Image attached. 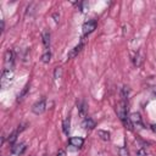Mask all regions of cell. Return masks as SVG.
Listing matches in <instances>:
<instances>
[{
    "label": "cell",
    "mask_w": 156,
    "mask_h": 156,
    "mask_svg": "<svg viewBox=\"0 0 156 156\" xmlns=\"http://www.w3.org/2000/svg\"><path fill=\"white\" fill-rule=\"evenodd\" d=\"M116 111H117V115L119 117V119L122 121V123L126 126V128H128L129 130H132V122L129 119V117H127V104H126V100H122L117 104V107H116Z\"/></svg>",
    "instance_id": "cell-1"
},
{
    "label": "cell",
    "mask_w": 156,
    "mask_h": 156,
    "mask_svg": "<svg viewBox=\"0 0 156 156\" xmlns=\"http://www.w3.org/2000/svg\"><path fill=\"white\" fill-rule=\"evenodd\" d=\"M13 62H15V54L12 50H6L5 51V56H4V63H5V69H11L13 67Z\"/></svg>",
    "instance_id": "cell-2"
},
{
    "label": "cell",
    "mask_w": 156,
    "mask_h": 156,
    "mask_svg": "<svg viewBox=\"0 0 156 156\" xmlns=\"http://www.w3.org/2000/svg\"><path fill=\"white\" fill-rule=\"evenodd\" d=\"M46 108V102H45V98L40 99L39 101H37L35 104H33L32 106V112L34 115H41Z\"/></svg>",
    "instance_id": "cell-3"
},
{
    "label": "cell",
    "mask_w": 156,
    "mask_h": 156,
    "mask_svg": "<svg viewBox=\"0 0 156 156\" xmlns=\"http://www.w3.org/2000/svg\"><path fill=\"white\" fill-rule=\"evenodd\" d=\"M96 26H98V23H96L95 20H89L88 22H85V23L83 24V27H82V29H83V35H89L90 33H93V32L96 29Z\"/></svg>",
    "instance_id": "cell-4"
},
{
    "label": "cell",
    "mask_w": 156,
    "mask_h": 156,
    "mask_svg": "<svg viewBox=\"0 0 156 156\" xmlns=\"http://www.w3.org/2000/svg\"><path fill=\"white\" fill-rule=\"evenodd\" d=\"M129 119H130V122H132V124H133L134 127L140 128V129H143V128H144L143 118H141V115H140L139 112H133V113H130Z\"/></svg>",
    "instance_id": "cell-5"
},
{
    "label": "cell",
    "mask_w": 156,
    "mask_h": 156,
    "mask_svg": "<svg viewBox=\"0 0 156 156\" xmlns=\"http://www.w3.org/2000/svg\"><path fill=\"white\" fill-rule=\"evenodd\" d=\"M26 149H27V146L23 143H21V144H13L12 147H11V152L13 155H16V156H21L22 154H24Z\"/></svg>",
    "instance_id": "cell-6"
},
{
    "label": "cell",
    "mask_w": 156,
    "mask_h": 156,
    "mask_svg": "<svg viewBox=\"0 0 156 156\" xmlns=\"http://www.w3.org/2000/svg\"><path fill=\"white\" fill-rule=\"evenodd\" d=\"M68 144H69L71 146H73V147L79 149V147L83 146V144H84V139L80 138V136H72V138L68 139Z\"/></svg>",
    "instance_id": "cell-7"
},
{
    "label": "cell",
    "mask_w": 156,
    "mask_h": 156,
    "mask_svg": "<svg viewBox=\"0 0 156 156\" xmlns=\"http://www.w3.org/2000/svg\"><path fill=\"white\" fill-rule=\"evenodd\" d=\"M82 126H83V128L84 129H94L95 127H96V123H95V121L93 119V118H90V117H85L84 119H83V123H82Z\"/></svg>",
    "instance_id": "cell-8"
},
{
    "label": "cell",
    "mask_w": 156,
    "mask_h": 156,
    "mask_svg": "<svg viewBox=\"0 0 156 156\" xmlns=\"http://www.w3.org/2000/svg\"><path fill=\"white\" fill-rule=\"evenodd\" d=\"M83 46H84V44H83V43H79L78 45H76V46H74V48H73V49H72V50H71V51L67 54L68 60L73 58V57H74V56H76V55H77V54H78V52H79V51L83 49Z\"/></svg>",
    "instance_id": "cell-9"
},
{
    "label": "cell",
    "mask_w": 156,
    "mask_h": 156,
    "mask_svg": "<svg viewBox=\"0 0 156 156\" xmlns=\"http://www.w3.org/2000/svg\"><path fill=\"white\" fill-rule=\"evenodd\" d=\"M41 40H43L44 46L48 49L50 46V32L48 29H44L43 30V33H41Z\"/></svg>",
    "instance_id": "cell-10"
},
{
    "label": "cell",
    "mask_w": 156,
    "mask_h": 156,
    "mask_svg": "<svg viewBox=\"0 0 156 156\" xmlns=\"http://www.w3.org/2000/svg\"><path fill=\"white\" fill-rule=\"evenodd\" d=\"M87 110H88L87 102H85V101H80V102L78 104V112H79V116H80V117H85Z\"/></svg>",
    "instance_id": "cell-11"
},
{
    "label": "cell",
    "mask_w": 156,
    "mask_h": 156,
    "mask_svg": "<svg viewBox=\"0 0 156 156\" xmlns=\"http://www.w3.org/2000/svg\"><path fill=\"white\" fill-rule=\"evenodd\" d=\"M98 135H99L100 139L104 140V141H110V139H111V134H110V132H107V130L99 129V130H98Z\"/></svg>",
    "instance_id": "cell-12"
},
{
    "label": "cell",
    "mask_w": 156,
    "mask_h": 156,
    "mask_svg": "<svg viewBox=\"0 0 156 156\" xmlns=\"http://www.w3.org/2000/svg\"><path fill=\"white\" fill-rule=\"evenodd\" d=\"M69 127H71V118L67 117V118H65L63 122H62V130H63L65 134H68V132H69Z\"/></svg>",
    "instance_id": "cell-13"
},
{
    "label": "cell",
    "mask_w": 156,
    "mask_h": 156,
    "mask_svg": "<svg viewBox=\"0 0 156 156\" xmlns=\"http://www.w3.org/2000/svg\"><path fill=\"white\" fill-rule=\"evenodd\" d=\"M50 60H51V52H50L49 50H46V51L41 55L40 61H41L43 63H49V62H50Z\"/></svg>",
    "instance_id": "cell-14"
},
{
    "label": "cell",
    "mask_w": 156,
    "mask_h": 156,
    "mask_svg": "<svg viewBox=\"0 0 156 156\" xmlns=\"http://www.w3.org/2000/svg\"><path fill=\"white\" fill-rule=\"evenodd\" d=\"M12 78V71L11 69H4L2 71V84L5 83V80H10Z\"/></svg>",
    "instance_id": "cell-15"
},
{
    "label": "cell",
    "mask_w": 156,
    "mask_h": 156,
    "mask_svg": "<svg viewBox=\"0 0 156 156\" xmlns=\"http://www.w3.org/2000/svg\"><path fill=\"white\" fill-rule=\"evenodd\" d=\"M28 90H29V84H26L24 87H23V89H22V91L18 94V98H17V101H21L26 95H27V93H28Z\"/></svg>",
    "instance_id": "cell-16"
},
{
    "label": "cell",
    "mask_w": 156,
    "mask_h": 156,
    "mask_svg": "<svg viewBox=\"0 0 156 156\" xmlns=\"http://www.w3.org/2000/svg\"><path fill=\"white\" fill-rule=\"evenodd\" d=\"M118 156H129V150L126 146L118 147Z\"/></svg>",
    "instance_id": "cell-17"
},
{
    "label": "cell",
    "mask_w": 156,
    "mask_h": 156,
    "mask_svg": "<svg viewBox=\"0 0 156 156\" xmlns=\"http://www.w3.org/2000/svg\"><path fill=\"white\" fill-rule=\"evenodd\" d=\"M62 77V67H56L54 71V79H60Z\"/></svg>",
    "instance_id": "cell-18"
},
{
    "label": "cell",
    "mask_w": 156,
    "mask_h": 156,
    "mask_svg": "<svg viewBox=\"0 0 156 156\" xmlns=\"http://www.w3.org/2000/svg\"><path fill=\"white\" fill-rule=\"evenodd\" d=\"M17 134H18V132L16 130V132H13L12 134H10V136L7 138V141H9L11 145L15 144V141H16V139H17Z\"/></svg>",
    "instance_id": "cell-19"
},
{
    "label": "cell",
    "mask_w": 156,
    "mask_h": 156,
    "mask_svg": "<svg viewBox=\"0 0 156 156\" xmlns=\"http://www.w3.org/2000/svg\"><path fill=\"white\" fill-rule=\"evenodd\" d=\"M133 63H134L135 67H139V66H140V63H141V57H140V54H139V52H136V55L134 56Z\"/></svg>",
    "instance_id": "cell-20"
},
{
    "label": "cell",
    "mask_w": 156,
    "mask_h": 156,
    "mask_svg": "<svg viewBox=\"0 0 156 156\" xmlns=\"http://www.w3.org/2000/svg\"><path fill=\"white\" fill-rule=\"evenodd\" d=\"M128 94H129V88L128 87H123L122 88V100H126L127 99V96H128Z\"/></svg>",
    "instance_id": "cell-21"
},
{
    "label": "cell",
    "mask_w": 156,
    "mask_h": 156,
    "mask_svg": "<svg viewBox=\"0 0 156 156\" xmlns=\"http://www.w3.org/2000/svg\"><path fill=\"white\" fill-rule=\"evenodd\" d=\"M146 155H147L146 149L140 147V149H138V150H136V156H146Z\"/></svg>",
    "instance_id": "cell-22"
},
{
    "label": "cell",
    "mask_w": 156,
    "mask_h": 156,
    "mask_svg": "<svg viewBox=\"0 0 156 156\" xmlns=\"http://www.w3.org/2000/svg\"><path fill=\"white\" fill-rule=\"evenodd\" d=\"M65 155H66L65 150H58V152H57V155H56V156H65Z\"/></svg>",
    "instance_id": "cell-23"
},
{
    "label": "cell",
    "mask_w": 156,
    "mask_h": 156,
    "mask_svg": "<svg viewBox=\"0 0 156 156\" xmlns=\"http://www.w3.org/2000/svg\"><path fill=\"white\" fill-rule=\"evenodd\" d=\"M52 17H54V18H55V22H56V23H57V22H58V17H60V16H58V15H57V13H54V15H52Z\"/></svg>",
    "instance_id": "cell-24"
},
{
    "label": "cell",
    "mask_w": 156,
    "mask_h": 156,
    "mask_svg": "<svg viewBox=\"0 0 156 156\" xmlns=\"http://www.w3.org/2000/svg\"><path fill=\"white\" fill-rule=\"evenodd\" d=\"M150 129H151L154 133H156V124H151V126H150Z\"/></svg>",
    "instance_id": "cell-25"
},
{
    "label": "cell",
    "mask_w": 156,
    "mask_h": 156,
    "mask_svg": "<svg viewBox=\"0 0 156 156\" xmlns=\"http://www.w3.org/2000/svg\"><path fill=\"white\" fill-rule=\"evenodd\" d=\"M5 30V24H4V21L1 20V32H4Z\"/></svg>",
    "instance_id": "cell-26"
},
{
    "label": "cell",
    "mask_w": 156,
    "mask_h": 156,
    "mask_svg": "<svg viewBox=\"0 0 156 156\" xmlns=\"http://www.w3.org/2000/svg\"><path fill=\"white\" fill-rule=\"evenodd\" d=\"M43 156H49V155H48V154H44V155H43Z\"/></svg>",
    "instance_id": "cell-27"
},
{
    "label": "cell",
    "mask_w": 156,
    "mask_h": 156,
    "mask_svg": "<svg viewBox=\"0 0 156 156\" xmlns=\"http://www.w3.org/2000/svg\"><path fill=\"white\" fill-rule=\"evenodd\" d=\"M154 94H155V96H156V91H155V93H154Z\"/></svg>",
    "instance_id": "cell-28"
},
{
    "label": "cell",
    "mask_w": 156,
    "mask_h": 156,
    "mask_svg": "<svg viewBox=\"0 0 156 156\" xmlns=\"http://www.w3.org/2000/svg\"><path fill=\"white\" fill-rule=\"evenodd\" d=\"M30 156H35V155H30Z\"/></svg>",
    "instance_id": "cell-29"
}]
</instances>
